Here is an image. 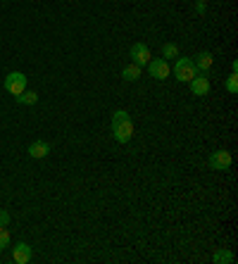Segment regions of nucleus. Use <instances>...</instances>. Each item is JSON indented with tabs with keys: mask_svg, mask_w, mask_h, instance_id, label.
<instances>
[{
	"mask_svg": "<svg viewBox=\"0 0 238 264\" xmlns=\"http://www.w3.org/2000/svg\"><path fill=\"white\" fill-rule=\"evenodd\" d=\"M172 72H174V76H177V81H190V79L198 74V69H195L193 60H188V57H178Z\"/></svg>",
	"mask_w": 238,
	"mask_h": 264,
	"instance_id": "obj_1",
	"label": "nucleus"
},
{
	"mask_svg": "<svg viewBox=\"0 0 238 264\" xmlns=\"http://www.w3.org/2000/svg\"><path fill=\"white\" fill-rule=\"evenodd\" d=\"M24 88H26V76L22 72H10L5 76V91L12 96H19Z\"/></svg>",
	"mask_w": 238,
	"mask_h": 264,
	"instance_id": "obj_2",
	"label": "nucleus"
},
{
	"mask_svg": "<svg viewBox=\"0 0 238 264\" xmlns=\"http://www.w3.org/2000/svg\"><path fill=\"white\" fill-rule=\"evenodd\" d=\"M207 164L214 169V171H226V169L231 167V153L229 150H214L210 159H207Z\"/></svg>",
	"mask_w": 238,
	"mask_h": 264,
	"instance_id": "obj_3",
	"label": "nucleus"
},
{
	"mask_svg": "<svg viewBox=\"0 0 238 264\" xmlns=\"http://www.w3.org/2000/svg\"><path fill=\"white\" fill-rule=\"evenodd\" d=\"M112 136L117 143H129L133 138V124L129 121H121V124H112Z\"/></svg>",
	"mask_w": 238,
	"mask_h": 264,
	"instance_id": "obj_4",
	"label": "nucleus"
},
{
	"mask_svg": "<svg viewBox=\"0 0 238 264\" xmlns=\"http://www.w3.org/2000/svg\"><path fill=\"white\" fill-rule=\"evenodd\" d=\"M131 60L133 64H138V67H145L148 62H150V50L145 43H133L131 46Z\"/></svg>",
	"mask_w": 238,
	"mask_h": 264,
	"instance_id": "obj_5",
	"label": "nucleus"
},
{
	"mask_svg": "<svg viewBox=\"0 0 238 264\" xmlns=\"http://www.w3.org/2000/svg\"><path fill=\"white\" fill-rule=\"evenodd\" d=\"M148 72H150V76H153V79H157V81H165L172 69H169L167 60H150V62H148Z\"/></svg>",
	"mask_w": 238,
	"mask_h": 264,
	"instance_id": "obj_6",
	"label": "nucleus"
},
{
	"mask_svg": "<svg viewBox=\"0 0 238 264\" xmlns=\"http://www.w3.org/2000/svg\"><path fill=\"white\" fill-rule=\"evenodd\" d=\"M188 84H190L193 96L202 98V96H207V93H210V81H207V76H202V74H195V76L190 79Z\"/></svg>",
	"mask_w": 238,
	"mask_h": 264,
	"instance_id": "obj_7",
	"label": "nucleus"
},
{
	"mask_svg": "<svg viewBox=\"0 0 238 264\" xmlns=\"http://www.w3.org/2000/svg\"><path fill=\"white\" fill-rule=\"evenodd\" d=\"M12 262L29 264L31 262V248H29L26 243H17V245L12 248Z\"/></svg>",
	"mask_w": 238,
	"mask_h": 264,
	"instance_id": "obj_8",
	"label": "nucleus"
},
{
	"mask_svg": "<svg viewBox=\"0 0 238 264\" xmlns=\"http://www.w3.org/2000/svg\"><path fill=\"white\" fill-rule=\"evenodd\" d=\"M48 153H50V143L48 141H34L29 145V155L34 159H43V157H48Z\"/></svg>",
	"mask_w": 238,
	"mask_h": 264,
	"instance_id": "obj_9",
	"label": "nucleus"
},
{
	"mask_svg": "<svg viewBox=\"0 0 238 264\" xmlns=\"http://www.w3.org/2000/svg\"><path fill=\"white\" fill-rule=\"evenodd\" d=\"M212 62H214L212 53H198V55H195V60H193V64H195L198 74H205L210 67H212Z\"/></svg>",
	"mask_w": 238,
	"mask_h": 264,
	"instance_id": "obj_10",
	"label": "nucleus"
},
{
	"mask_svg": "<svg viewBox=\"0 0 238 264\" xmlns=\"http://www.w3.org/2000/svg\"><path fill=\"white\" fill-rule=\"evenodd\" d=\"M121 76H124L126 81H138V79H141V67L131 62V64H126V67L121 69Z\"/></svg>",
	"mask_w": 238,
	"mask_h": 264,
	"instance_id": "obj_11",
	"label": "nucleus"
},
{
	"mask_svg": "<svg viewBox=\"0 0 238 264\" xmlns=\"http://www.w3.org/2000/svg\"><path fill=\"white\" fill-rule=\"evenodd\" d=\"M14 100H17L19 105H36V100H38V93H36V91H26V88H24L19 96H14Z\"/></svg>",
	"mask_w": 238,
	"mask_h": 264,
	"instance_id": "obj_12",
	"label": "nucleus"
},
{
	"mask_svg": "<svg viewBox=\"0 0 238 264\" xmlns=\"http://www.w3.org/2000/svg\"><path fill=\"white\" fill-rule=\"evenodd\" d=\"M212 262L214 264H231L234 262V252L231 250H217L212 255Z\"/></svg>",
	"mask_w": 238,
	"mask_h": 264,
	"instance_id": "obj_13",
	"label": "nucleus"
},
{
	"mask_svg": "<svg viewBox=\"0 0 238 264\" xmlns=\"http://www.w3.org/2000/svg\"><path fill=\"white\" fill-rule=\"evenodd\" d=\"M162 57H167V60L178 57V48L174 46V43H165V46H162Z\"/></svg>",
	"mask_w": 238,
	"mask_h": 264,
	"instance_id": "obj_14",
	"label": "nucleus"
},
{
	"mask_svg": "<svg viewBox=\"0 0 238 264\" xmlns=\"http://www.w3.org/2000/svg\"><path fill=\"white\" fill-rule=\"evenodd\" d=\"M5 248H10V231H7V226H0V252Z\"/></svg>",
	"mask_w": 238,
	"mask_h": 264,
	"instance_id": "obj_15",
	"label": "nucleus"
},
{
	"mask_svg": "<svg viewBox=\"0 0 238 264\" xmlns=\"http://www.w3.org/2000/svg\"><path fill=\"white\" fill-rule=\"evenodd\" d=\"M226 91H229V93H238V74H231V76L226 79Z\"/></svg>",
	"mask_w": 238,
	"mask_h": 264,
	"instance_id": "obj_16",
	"label": "nucleus"
},
{
	"mask_svg": "<svg viewBox=\"0 0 238 264\" xmlns=\"http://www.w3.org/2000/svg\"><path fill=\"white\" fill-rule=\"evenodd\" d=\"M129 112L126 109H117L115 114H112V124H121V121H129Z\"/></svg>",
	"mask_w": 238,
	"mask_h": 264,
	"instance_id": "obj_17",
	"label": "nucleus"
},
{
	"mask_svg": "<svg viewBox=\"0 0 238 264\" xmlns=\"http://www.w3.org/2000/svg\"><path fill=\"white\" fill-rule=\"evenodd\" d=\"M0 226H10V212L0 210Z\"/></svg>",
	"mask_w": 238,
	"mask_h": 264,
	"instance_id": "obj_18",
	"label": "nucleus"
},
{
	"mask_svg": "<svg viewBox=\"0 0 238 264\" xmlns=\"http://www.w3.org/2000/svg\"><path fill=\"white\" fill-rule=\"evenodd\" d=\"M195 10H198V14H205V10H207V2H198V5H195Z\"/></svg>",
	"mask_w": 238,
	"mask_h": 264,
	"instance_id": "obj_19",
	"label": "nucleus"
},
{
	"mask_svg": "<svg viewBox=\"0 0 238 264\" xmlns=\"http://www.w3.org/2000/svg\"><path fill=\"white\" fill-rule=\"evenodd\" d=\"M198 2H207V0H198Z\"/></svg>",
	"mask_w": 238,
	"mask_h": 264,
	"instance_id": "obj_20",
	"label": "nucleus"
}]
</instances>
